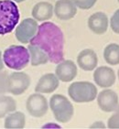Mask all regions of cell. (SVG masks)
<instances>
[{
  "instance_id": "cell-1",
  "label": "cell",
  "mask_w": 119,
  "mask_h": 129,
  "mask_svg": "<svg viewBox=\"0 0 119 129\" xmlns=\"http://www.w3.org/2000/svg\"><path fill=\"white\" fill-rule=\"evenodd\" d=\"M29 44L40 47L49 57V61L57 64L64 60V35L55 23L45 21L39 25L37 34Z\"/></svg>"
},
{
  "instance_id": "cell-2",
  "label": "cell",
  "mask_w": 119,
  "mask_h": 129,
  "mask_svg": "<svg viewBox=\"0 0 119 129\" xmlns=\"http://www.w3.org/2000/svg\"><path fill=\"white\" fill-rule=\"evenodd\" d=\"M18 7L12 0H0V35L9 34L19 22Z\"/></svg>"
},
{
  "instance_id": "cell-3",
  "label": "cell",
  "mask_w": 119,
  "mask_h": 129,
  "mask_svg": "<svg viewBox=\"0 0 119 129\" xmlns=\"http://www.w3.org/2000/svg\"><path fill=\"white\" fill-rule=\"evenodd\" d=\"M3 61L8 68L21 71L30 61V55L27 48L21 45H11L3 52Z\"/></svg>"
},
{
  "instance_id": "cell-4",
  "label": "cell",
  "mask_w": 119,
  "mask_h": 129,
  "mask_svg": "<svg viewBox=\"0 0 119 129\" xmlns=\"http://www.w3.org/2000/svg\"><path fill=\"white\" fill-rule=\"evenodd\" d=\"M50 107L55 120L61 124H66L72 120L74 114V107L72 102L63 94H53L50 99Z\"/></svg>"
},
{
  "instance_id": "cell-5",
  "label": "cell",
  "mask_w": 119,
  "mask_h": 129,
  "mask_svg": "<svg viewBox=\"0 0 119 129\" xmlns=\"http://www.w3.org/2000/svg\"><path fill=\"white\" fill-rule=\"evenodd\" d=\"M97 87L90 82H74L68 88V94L71 99L78 104L91 103L96 99Z\"/></svg>"
},
{
  "instance_id": "cell-6",
  "label": "cell",
  "mask_w": 119,
  "mask_h": 129,
  "mask_svg": "<svg viewBox=\"0 0 119 129\" xmlns=\"http://www.w3.org/2000/svg\"><path fill=\"white\" fill-rule=\"evenodd\" d=\"M39 24L37 20H35L33 17L25 18L19 24H17L16 27V39L22 44H29L35 35L37 34Z\"/></svg>"
},
{
  "instance_id": "cell-7",
  "label": "cell",
  "mask_w": 119,
  "mask_h": 129,
  "mask_svg": "<svg viewBox=\"0 0 119 129\" xmlns=\"http://www.w3.org/2000/svg\"><path fill=\"white\" fill-rule=\"evenodd\" d=\"M31 80L26 72L17 71L8 77V92L13 95H21L28 89Z\"/></svg>"
},
{
  "instance_id": "cell-8",
  "label": "cell",
  "mask_w": 119,
  "mask_h": 129,
  "mask_svg": "<svg viewBox=\"0 0 119 129\" xmlns=\"http://www.w3.org/2000/svg\"><path fill=\"white\" fill-rule=\"evenodd\" d=\"M26 109L33 117L40 118L44 116L49 110V103L47 98L40 92L30 94L26 102Z\"/></svg>"
},
{
  "instance_id": "cell-9",
  "label": "cell",
  "mask_w": 119,
  "mask_h": 129,
  "mask_svg": "<svg viewBox=\"0 0 119 129\" xmlns=\"http://www.w3.org/2000/svg\"><path fill=\"white\" fill-rule=\"evenodd\" d=\"M97 104L103 112L113 113L119 105V98L117 93L110 88H104L102 92L97 93Z\"/></svg>"
},
{
  "instance_id": "cell-10",
  "label": "cell",
  "mask_w": 119,
  "mask_h": 129,
  "mask_svg": "<svg viewBox=\"0 0 119 129\" xmlns=\"http://www.w3.org/2000/svg\"><path fill=\"white\" fill-rule=\"evenodd\" d=\"M93 79L95 84L101 88H110L115 83L116 74L109 66H100L94 70Z\"/></svg>"
},
{
  "instance_id": "cell-11",
  "label": "cell",
  "mask_w": 119,
  "mask_h": 129,
  "mask_svg": "<svg viewBox=\"0 0 119 129\" xmlns=\"http://www.w3.org/2000/svg\"><path fill=\"white\" fill-rule=\"evenodd\" d=\"M77 65L72 60H63L57 63L55 68V75L62 82H71L77 76Z\"/></svg>"
},
{
  "instance_id": "cell-12",
  "label": "cell",
  "mask_w": 119,
  "mask_h": 129,
  "mask_svg": "<svg viewBox=\"0 0 119 129\" xmlns=\"http://www.w3.org/2000/svg\"><path fill=\"white\" fill-rule=\"evenodd\" d=\"M88 27L94 34L103 35L109 27V18L104 12L98 11L90 16L88 18Z\"/></svg>"
},
{
  "instance_id": "cell-13",
  "label": "cell",
  "mask_w": 119,
  "mask_h": 129,
  "mask_svg": "<svg viewBox=\"0 0 119 129\" xmlns=\"http://www.w3.org/2000/svg\"><path fill=\"white\" fill-rule=\"evenodd\" d=\"M54 15L61 20H70L77 14V7L72 0H58L53 6Z\"/></svg>"
},
{
  "instance_id": "cell-14",
  "label": "cell",
  "mask_w": 119,
  "mask_h": 129,
  "mask_svg": "<svg viewBox=\"0 0 119 129\" xmlns=\"http://www.w3.org/2000/svg\"><path fill=\"white\" fill-rule=\"evenodd\" d=\"M77 65L82 71L92 72L98 65V56L92 49H84L77 56Z\"/></svg>"
},
{
  "instance_id": "cell-15",
  "label": "cell",
  "mask_w": 119,
  "mask_h": 129,
  "mask_svg": "<svg viewBox=\"0 0 119 129\" xmlns=\"http://www.w3.org/2000/svg\"><path fill=\"white\" fill-rule=\"evenodd\" d=\"M60 86V80L55 73H46L40 78L35 86V92L40 93H51Z\"/></svg>"
},
{
  "instance_id": "cell-16",
  "label": "cell",
  "mask_w": 119,
  "mask_h": 129,
  "mask_svg": "<svg viewBox=\"0 0 119 129\" xmlns=\"http://www.w3.org/2000/svg\"><path fill=\"white\" fill-rule=\"evenodd\" d=\"M54 14L53 6L47 1H40L33 7L31 15L35 20L38 22L49 21Z\"/></svg>"
},
{
  "instance_id": "cell-17",
  "label": "cell",
  "mask_w": 119,
  "mask_h": 129,
  "mask_svg": "<svg viewBox=\"0 0 119 129\" xmlns=\"http://www.w3.org/2000/svg\"><path fill=\"white\" fill-rule=\"evenodd\" d=\"M26 125V115L19 111L8 114L5 118L4 127L7 129H22Z\"/></svg>"
},
{
  "instance_id": "cell-18",
  "label": "cell",
  "mask_w": 119,
  "mask_h": 129,
  "mask_svg": "<svg viewBox=\"0 0 119 129\" xmlns=\"http://www.w3.org/2000/svg\"><path fill=\"white\" fill-rule=\"evenodd\" d=\"M30 55V64L32 66L44 65L49 62V57L47 53H45L40 47L36 45L29 44L27 47Z\"/></svg>"
},
{
  "instance_id": "cell-19",
  "label": "cell",
  "mask_w": 119,
  "mask_h": 129,
  "mask_svg": "<svg viewBox=\"0 0 119 129\" xmlns=\"http://www.w3.org/2000/svg\"><path fill=\"white\" fill-rule=\"evenodd\" d=\"M104 59L107 64L116 66L119 64V45L117 43H110L104 50Z\"/></svg>"
},
{
  "instance_id": "cell-20",
  "label": "cell",
  "mask_w": 119,
  "mask_h": 129,
  "mask_svg": "<svg viewBox=\"0 0 119 129\" xmlns=\"http://www.w3.org/2000/svg\"><path fill=\"white\" fill-rule=\"evenodd\" d=\"M17 109V102L11 96L0 95V119L4 118Z\"/></svg>"
},
{
  "instance_id": "cell-21",
  "label": "cell",
  "mask_w": 119,
  "mask_h": 129,
  "mask_svg": "<svg viewBox=\"0 0 119 129\" xmlns=\"http://www.w3.org/2000/svg\"><path fill=\"white\" fill-rule=\"evenodd\" d=\"M106 126L110 129H119V105L114 114L109 117Z\"/></svg>"
},
{
  "instance_id": "cell-22",
  "label": "cell",
  "mask_w": 119,
  "mask_h": 129,
  "mask_svg": "<svg viewBox=\"0 0 119 129\" xmlns=\"http://www.w3.org/2000/svg\"><path fill=\"white\" fill-rule=\"evenodd\" d=\"M78 8H81L82 10H88L92 8L95 4L97 0H72Z\"/></svg>"
},
{
  "instance_id": "cell-23",
  "label": "cell",
  "mask_w": 119,
  "mask_h": 129,
  "mask_svg": "<svg viewBox=\"0 0 119 129\" xmlns=\"http://www.w3.org/2000/svg\"><path fill=\"white\" fill-rule=\"evenodd\" d=\"M110 27L114 33L119 34V8L114 11L110 18Z\"/></svg>"
},
{
  "instance_id": "cell-24",
  "label": "cell",
  "mask_w": 119,
  "mask_h": 129,
  "mask_svg": "<svg viewBox=\"0 0 119 129\" xmlns=\"http://www.w3.org/2000/svg\"><path fill=\"white\" fill-rule=\"evenodd\" d=\"M8 74L6 71H0V95L8 92Z\"/></svg>"
},
{
  "instance_id": "cell-25",
  "label": "cell",
  "mask_w": 119,
  "mask_h": 129,
  "mask_svg": "<svg viewBox=\"0 0 119 129\" xmlns=\"http://www.w3.org/2000/svg\"><path fill=\"white\" fill-rule=\"evenodd\" d=\"M105 124H104V122L102 121H96L94 122V124H91L90 128H105Z\"/></svg>"
},
{
  "instance_id": "cell-26",
  "label": "cell",
  "mask_w": 119,
  "mask_h": 129,
  "mask_svg": "<svg viewBox=\"0 0 119 129\" xmlns=\"http://www.w3.org/2000/svg\"><path fill=\"white\" fill-rule=\"evenodd\" d=\"M42 128H62V126L59 124H55V123H48L42 125Z\"/></svg>"
},
{
  "instance_id": "cell-27",
  "label": "cell",
  "mask_w": 119,
  "mask_h": 129,
  "mask_svg": "<svg viewBox=\"0 0 119 129\" xmlns=\"http://www.w3.org/2000/svg\"><path fill=\"white\" fill-rule=\"evenodd\" d=\"M3 53L0 51V71H2L4 69V66H5V63L3 61Z\"/></svg>"
},
{
  "instance_id": "cell-28",
  "label": "cell",
  "mask_w": 119,
  "mask_h": 129,
  "mask_svg": "<svg viewBox=\"0 0 119 129\" xmlns=\"http://www.w3.org/2000/svg\"><path fill=\"white\" fill-rule=\"evenodd\" d=\"M12 1H14V2H16V3H20V2H24L26 0H12Z\"/></svg>"
},
{
  "instance_id": "cell-29",
  "label": "cell",
  "mask_w": 119,
  "mask_h": 129,
  "mask_svg": "<svg viewBox=\"0 0 119 129\" xmlns=\"http://www.w3.org/2000/svg\"><path fill=\"white\" fill-rule=\"evenodd\" d=\"M117 78H118V80H119V69H118V72H117Z\"/></svg>"
},
{
  "instance_id": "cell-30",
  "label": "cell",
  "mask_w": 119,
  "mask_h": 129,
  "mask_svg": "<svg viewBox=\"0 0 119 129\" xmlns=\"http://www.w3.org/2000/svg\"><path fill=\"white\" fill-rule=\"evenodd\" d=\"M117 2H118V3H119V0H117Z\"/></svg>"
}]
</instances>
